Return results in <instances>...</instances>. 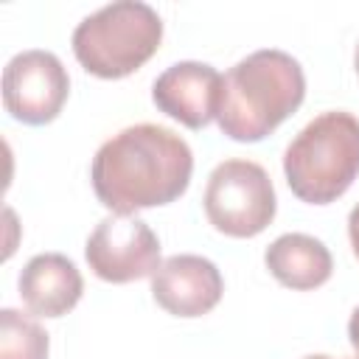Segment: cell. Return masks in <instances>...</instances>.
I'll list each match as a JSON object with an SVG mask.
<instances>
[{
	"label": "cell",
	"mask_w": 359,
	"mask_h": 359,
	"mask_svg": "<svg viewBox=\"0 0 359 359\" xmlns=\"http://www.w3.org/2000/svg\"><path fill=\"white\" fill-rule=\"evenodd\" d=\"M194 174L191 146L168 126H126L93 157L90 180L109 213H137L180 199Z\"/></svg>",
	"instance_id": "obj_1"
},
{
	"label": "cell",
	"mask_w": 359,
	"mask_h": 359,
	"mask_svg": "<svg viewBox=\"0 0 359 359\" xmlns=\"http://www.w3.org/2000/svg\"><path fill=\"white\" fill-rule=\"evenodd\" d=\"M306 98L300 62L278 48H261L222 76L216 123L238 143L272 135Z\"/></svg>",
	"instance_id": "obj_2"
},
{
	"label": "cell",
	"mask_w": 359,
	"mask_h": 359,
	"mask_svg": "<svg viewBox=\"0 0 359 359\" xmlns=\"http://www.w3.org/2000/svg\"><path fill=\"white\" fill-rule=\"evenodd\" d=\"M283 174L300 202H337L359 177V118L328 109L309 121L286 146Z\"/></svg>",
	"instance_id": "obj_3"
},
{
	"label": "cell",
	"mask_w": 359,
	"mask_h": 359,
	"mask_svg": "<svg viewBox=\"0 0 359 359\" xmlns=\"http://www.w3.org/2000/svg\"><path fill=\"white\" fill-rule=\"evenodd\" d=\"M163 42V20L143 0H118L87 14L73 31L79 65L98 79L140 70Z\"/></svg>",
	"instance_id": "obj_4"
},
{
	"label": "cell",
	"mask_w": 359,
	"mask_h": 359,
	"mask_svg": "<svg viewBox=\"0 0 359 359\" xmlns=\"http://www.w3.org/2000/svg\"><path fill=\"white\" fill-rule=\"evenodd\" d=\"M202 205L213 230L230 238H252L264 233L278 210L275 185L266 168L241 157L224 160L210 171Z\"/></svg>",
	"instance_id": "obj_5"
},
{
	"label": "cell",
	"mask_w": 359,
	"mask_h": 359,
	"mask_svg": "<svg viewBox=\"0 0 359 359\" xmlns=\"http://www.w3.org/2000/svg\"><path fill=\"white\" fill-rule=\"evenodd\" d=\"M84 258L95 278L107 283H132L151 278L160 261V238L135 213H109L87 238Z\"/></svg>",
	"instance_id": "obj_6"
},
{
	"label": "cell",
	"mask_w": 359,
	"mask_h": 359,
	"mask_svg": "<svg viewBox=\"0 0 359 359\" xmlns=\"http://www.w3.org/2000/svg\"><path fill=\"white\" fill-rule=\"evenodd\" d=\"M67 93L70 76L50 50H22L3 67V107L28 126L50 123L62 112Z\"/></svg>",
	"instance_id": "obj_7"
},
{
	"label": "cell",
	"mask_w": 359,
	"mask_h": 359,
	"mask_svg": "<svg viewBox=\"0 0 359 359\" xmlns=\"http://www.w3.org/2000/svg\"><path fill=\"white\" fill-rule=\"evenodd\" d=\"M224 294L222 272L202 255H171L151 275L154 303L174 317H202L219 306Z\"/></svg>",
	"instance_id": "obj_8"
},
{
	"label": "cell",
	"mask_w": 359,
	"mask_h": 359,
	"mask_svg": "<svg viewBox=\"0 0 359 359\" xmlns=\"http://www.w3.org/2000/svg\"><path fill=\"white\" fill-rule=\"evenodd\" d=\"M222 73L205 62H177L151 84V101L160 112L188 129H202L216 118Z\"/></svg>",
	"instance_id": "obj_9"
},
{
	"label": "cell",
	"mask_w": 359,
	"mask_h": 359,
	"mask_svg": "<svg viewBox=\"0 0 359 359\" xmlns=\"http://www.w3.org/2000/svg\"><path fill=\"white\" fill-rule=\"evenodd\" d=\"M20 300L34 317H62L76 309L84 292L79 266L62 252H39L20 272Z\"/></svg>",
	"instance_id": "obj_10"
},
{
	"label": "cell",
	"mask_w": 359,
	"mask_h": 359,
	"mask_svg": "<svg viewBox=\"0 0 359 359\" xmlns=\"http://www.w3.org/2000/svg\"><path fill=\"white\" fill-rule=\"evenodd\" d=\"M264 264L269 269V275L294 292H309L323 286L331 272H334V258L328 252V247L306 233H283L278 236L266 252H264Z\"/></svg>",
	"instance_id": "obj_11"
},
{
	"label": "cell",
	"mask_w": 359,
	"mask_h": 359,
	"mask_svg": "<svg viewBox=\"0 0 359 359\" xmlns=\"http://www.w3.org/2000/svg\"><path fill=\"white\" fill-rule=\"evenodd\" d=\"M48 331L34 314L17 309L0 311V359H48Z\"/></svg>",
	"instance_id": "obj_12"
},
{
	"label": "cell",
	"mask_w": 359,
	"mask_h": 359,
	"mask_svg": "<svg viewBox=\"0 0 359 359\" xmlns=\"http://www.w3.org/2000/svg\"><path fill=\"white\" fill-rule=\"evenodd\" d=\"M3 222H6V230H8L3 258L8 261V258H11V252H14V247H17V238H14V233H17V216H14V210H11V208H6V210H3Z\"/></svg>",
	"instance_id": "obj_13"
},
{
	"label": "cell",
	"mask_w": 359,
	"mask_h": 359,
	"mask_svg": "<svg viewBox=\"0 0 359 359\" xmlns=\"http://www.w3.org/2000/svg\"><path fill=\"white\" fill-rule=\"evenodd\" d=\"M348 238H351V250H353V255L359 261V205L348 216Z\"/></svg>",
	"instance_id": "obj_14"
},
{
	"label": "cell",
	"mask_w": 359,
	"mask_h": 359,
	"mask_svg": "<svg viewBox=\"0 0 359 359\" xmlns=\"http://www.w3.org/2000/svg\"><path fill=\"white\" fill-rule=\"evenodd\" d=\"M348 339H351V345L359 351V306L353 309V314H351V320H348Z\"/></svg>",
	"instance_id": "obj_15"
},
{
	"label": "cell",
	"mask_w": 359,
	"mask_h": 359,
	"mask_svg": "<svg viewBox=\"0 0 359 359\" xmlns=\"http://www.w3.org/2000/svg\"><path fill=\"white\" fill-rule=\"evenodd\" d=\"M353 67H356V76H359V45H356V50H353Z\"/></svg>",
	"instance_id": "obj_16"
},
{
	"label": "cell",
	"mask_w": 359,
	"mask_h": 359,
	"mask_svg": "<svg viewBox=\"0 0 359 359\" xmlns=\"http://www.w3.org/2000/svg\"><path fill=\"white\" fill-rule=\"evenodd\" d=\"M303 359H331V356H325V353H311V356H303Z\"/></svg>",
	"instance_id": "obj_17"
},
{
	"label": "cell",
	"mask_w": 359,
	"mask_h": 359,
	"mask_svg": "<svg viewBox=\"0 0 359 359\" xmlns=\"http://www.w3.org/2000/svg\"><path fill=\"white\" fill-rule=\"evenodd\" d=\"M351 359H359V356H351Z\"/></svg>",
	"instance_id": "obj_18"
}]
</instances>
